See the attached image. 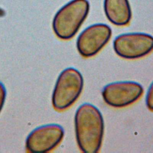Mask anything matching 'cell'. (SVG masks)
I'll return each instance as SVG.
<instances>
[{
	"label": "cell",
	"mask_w": 153,
	"mask_h": 153,
	"mask_svg": "<svg viewBox=\"0 0 153 153\" xmlns=\"http://www.w3.org/2000/svg\"><path fill=\"white\" fill-rule=\"evenodd\" d=\"M74 122L76 139L81 151L97 152L104 132L103 119L100 111L92 104H82L75 112Z\"/></svg>",
	"instance_id": "1"
},
{
	"label": "cell",
	"mask_w": 153,
	"mask_h": 153,
	"mask_svg": "<svg viewBox=\"0 0 153 153\" xmlns=\"http://www.w3.org/2000/svg\"><path fill=\"white\" fill-rule=\"evenodd\" d=\"M89 8L87 0H72L62 7L53 21L56 35L65 40L74 36L87 17Z\"/></svg>",
	"instance_id": "2"
},
{
	"label": "cell",
	"mask_w": 153,
	"mask_h": 153,
	"mask_svg": "<svg viewBox=\"0 0 153 153\" xmlns=\"http://www.w3.org/2000/svg\"><path fill=\"white\" fill-rule=\"evenodd\" d=\"M84 80L76 69L68 68L59 75L52 95V104L57 111H63L72 105L83 88Z\"/></svg>",
	"instance_id": "3"
},
{
	"label": "cell",
	"mask_w": 153,
	"mask_h": 153,
	"mask_svg": "<svg viewBox=\"0 0 153 153\" xmlns=\"http://www.w3.org/2000/svg\"><path fill=\"white\" fill-rule=\"evenodd\" d=\"M113 48L116 54L122 58H141L153 51V36L144 33L121 34L114 39Z\"/></svg>",
	"instance_id": "4"
},
{
	"label": "cell",
	"mask_w": 153,
	"mask_h": 153,
	"mask_svg": "<svg viewBox=\"0 0 153 153\" xmlns=\"http://www.w3.org/2000/svg\"><path fill=\"white\" fill-rule=\"evenodd\" d=\"M143 93L142 86L137 82L118 81L105 85L102 95L105 102L110 106L123 108L137 101Z\"/></svg>",
	"instance_id": "5"
},
{
	"label": "cell",
	"mask_w": 153,
	"mask_h": 153,
	"mask_svg": "<svg viewBox=\"0 0 153 153\" xmlns=\"http://www.w3.org/2000/svg\"><path fill=\"white\" fill-rule=\"evenodd\" d=\"M112 35L111 27L105 24L91 25L78 36L76 48L84 57H91L99 53L109 41Z\"/></svg>",
	"instance_id": "6"
},
{
	"label": "cell",
	"mask_w": 153,
	"mask_h": 153,
	"mask_svg": "<svg viewBox=\"0 0 153 153\" xmlns=\"http://www.w3.org/2000/svg\"><path fill=\"white\" fill-rule=\"evenodd\" d=\"M64 130L58 124H47L33 130L26 140L29 152H47L54 149L62 140Z\"/></svg>",
	"instance_id": "7"
},
{
	"label": "cell",
	"mask_w": 153,
	"mask_h": 153,
	"mask_svg": "<svg viewBox=\"0 0 153 153\" xmlns=\"http://www.w3.org/2000/svg\"><path fill=\"white\" fill-rule=\"evenodd\" d=\"M104 11L108 19L117 26H126L131 19L128 0H104Z\"/></svg>",
	"instance_id": "8"
},
{
	"label": "cell",
	"mask_w": 153,
	"mask_h": 153,
	"mask_svg": "<svg viewBox=\"0 0 153 153\" xmlns=\"http://www.w3.org/2000/svg\"><path fill=\"white\" fill-rule=\"evenodd\" d=\"M145 102L147 108L153 111V82L150 85L145 98Z\"/></svg>",
	"instance_id": "9"
},
{
	"label": "cell",
	"mask_w": 153,
	"mask_h": 153,
	"mask_svg": "<svg viewBox=\"0 0 153 153\" xmlns=\"http://www.w3.org/2000/svg\"><path fill=\"white\" fill-rule=\"evenodd\" d=\"M5 89L4 88V85L0 82V112L3 107L5 99Z\"/></svg>",
	"instance_id": "10"
}]
</instances>
